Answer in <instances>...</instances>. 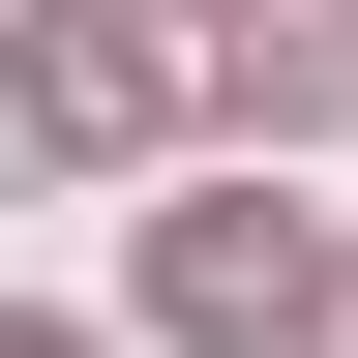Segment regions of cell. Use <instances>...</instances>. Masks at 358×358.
I'll return each mask as SVG.
<instances>
[{
    "label": "cell",
    "instance_id": "cell-2",
    "mask_svg": "<svg viewBox=\"0 0 358 358\" xmlns=\"http://www.w3.org/2000/svg\"><path fill=\"white\" fill-rule=\"evenodd\" d=\"M0 90H30V150H150V30H120V0H60V30H30V60H0Z\"/></svg>",
    "mask_w": 358,
    "mask_h": 358
},
{
    "label": "cell",
    "instance_id": "cell-5",
    "mask_svg": "<svg viewBox=\"0 0 358 358\" xmlns=\"http://www.w3.org/2000/svg\"><path fill=\"white\" fill-rule=\"evenodd\" d=\"M329 358H358V299H329Z\"/></svg>",
    "mask_w": 358,
    "mask_h": 358
},
{
    "label": "cell",
    "instance_id": "cell-1",
    "mask_svg": "<svg viewBox=\"0 0 358 358\" xmlns=\"http://www.w3.org/2000/svg\"><path fill=\"white\" fill-rule=\"evenodd\" d=\"M150 329H179V358L299 329V209H179V239H150Z\"/></svg>",
    "mask_w": 358,
    "mask_h": 358
},
{
    "label": "cell",
    "instance_id": "cell-3",
    "mask_svg": "<svg viewBox=\"0 0 358 358\" xmlns=\"http://www.w3.org/2000/svg\"><path fill=\"white\" fill-rule=\"evenodd\" d=\"M209 90L239 120H358V0H209Z\"/></svg>",
    "mask_w": 358,
    "mask_h": 358
},
{
    "label": "cell",
    "instance_id": "cell-4",
    "mask_svg": "<svg viewBox=\"0 0 358 358\" xmlns=\"http://www.w3.org/2000/svg\"><path fill=\"white\" fill-rule=\"evenodd\" d=\"M0 358H90V329H30V299H0Z\"/></svg>",
    "mask_w": 358,
    "mask_h": 358
}]
</instances>
